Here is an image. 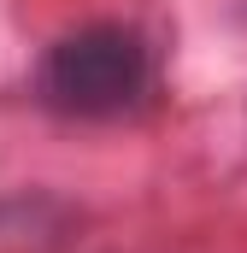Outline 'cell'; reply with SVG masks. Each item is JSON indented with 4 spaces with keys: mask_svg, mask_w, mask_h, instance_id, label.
<instances>
[{
    "mask_svg": "<svg viewBox=\"0 0 247 253\" xmlns=\"http://www.w3.org/2000/svg\"><path fill=\"white\" fill-rule=\"evenodd\" d=\"M153 83V53L129 24H82L41 65V94L77 118H118Z\"/></svg>",
    "mask_w": 247,
    "mask_h": 253,
    "instance_id": "6da1fadb",
    "label": "cell"
}]
</instances>
